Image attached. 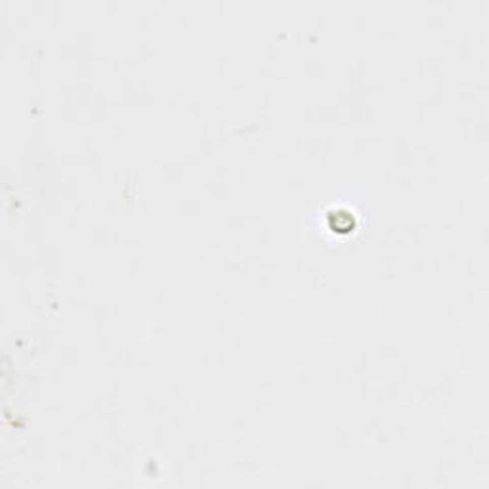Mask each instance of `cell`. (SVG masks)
<instances>
[{"label": "cell", "mask_w": 489, "mask_h": 489, "mask_svg": "<svg viewBox=\"0 0 489 489\" xmlns=\"http://www.w3.org/2000/svg\"><path fill=\"white\" fill-rule=\"evenodd\" d=\"M331 216L334 218V228L337 229H344L346 226H344V222H346L350 228H354L355 226V220H354V214L350 216V212H342V210H334V212H331ZM348 229V228H346Z\"/></svg>", "instance_id": "obj_1"}]
</instances>
